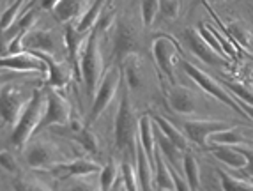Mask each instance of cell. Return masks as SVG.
<instances>
[{"label":"cell","instance_id":"6da1fadb","mask_svg":"<svg viewBox=\"0 0 253 191\" xmlns=\"http://www.w3.org/2000/svg\"><path fill=\"white\" fill-rule=\"evenodd\" d=\"M103 27H105V23H97V25L92 27L80 59V75L85 80V85H87V89L90 92L96 90L97 81H99V76H101L103 57L101 48H99V32H101Z\"/></svg>","mask_w":253,"mask_h":191},{"label":"cell","instance_id":"7a4b0ae2","mask_svg":"<svg viewBox=\"0 0 253 191\" xmlns=\"http://www.w3.org/2000/svg\"><path fill=\"white\" fill-rule=\"evenodd\" d=\"M44 110H46V96L41 90H36V92H32V99L14 126L13 136H11L13 145L21 147V145H25V142H29L32 133L38 131Z\"/></svg>","mask_w":253,"mask_h":191},{"label":"cell","instance_id":"3957f363","mask_svg":"<svg viewBox=\"0 0 253 191\" xmlns=\"http://www.w3.org/2000/svg\"><path fill=\"white\" fill-rule=\"evenodd\" d=\"M30 92L16 83H5L0 89V115L7 124L16 126L18 119L30 103Z\"/></svg>","mask_w":253,"mask_h":191},{"label":"cell","instance_id":"277c9868","mask_svg":"<svg viewBox=\"0 0 253 191\" xmlns=\"http://www.w3.org/2000/svg\"><path fill=\"white\" fill-rule=\"evenodd\" d=\"M127 89L129 87H124L117 117H115V145L119 151H124L131 145H135L136 142V124L138 122H136L133 108H131Z\"/></svg>","mask_w":253,"mask_h":191},{"label":"cell","instance_id":"5b68a950","mask_svg":"<svg viewBox=\"0 0 253 191\" xmlns=\"http://www.w3.org/2000/svg\"><path fill=\"white\" fill-rule=\"evenodd\" d=\"M182 68H184V71L190 75V78L195 81V83L199 85V87H202L204 90H206L207 94H211V96H214L216 99H219V101L223 103V105H227V106H230L232 110H236L237 114H243V115H246L245 112H243V108H241V105L236 101V99H232V96L227 92V90L221 87V85L218 83L216 80H212L209 75H207L206 71H202V69H199V68H195L193 64H190V62H182Z\"/></svg>","mask_w":253,"mask_h":191},{"label":"cell","instance_id":"8992f818","mask_svg":"<svg viewBox=\"0 0 253 191\" xmlns=\"http://www.w3.org/2000/svg\"><path fill=\"white\" fill-rule=\"evenodd\" d=\"M182 38H184V42H186V46H188V50H190L195 57H199L202 62L209 64V66H212V68H225V66H228V59L219 57L218 53L204 41L200 32L195 29V27L186 29Z\"/></svg>","mask_w":253,"mask_h":191},{"label":"cell","instance_id":"52a82bcc","mask_svg":"<svg viewBox=\"0 0 253 191\" xmlns=\"http://www.w3.org/2000/svg\"><path fill=\"white\" fill-rule=\"evenodd\" d=\"M152 55L156 60L158 68L161 69L165 76L169 78L170 83H175V60L179 57V48L170 38H156L152 42Z\"/></svg>","mask_w":253,"mask_h":191},{"label":"cell","instance_id":"ba28073f","mask_svg":"<svg viewBox=\"0 0 253 191\" xmlns=\"http://www.w3.org/2000/svg\"><path fill=\"white\" fill-rule=\"evenodd\" d=\"M119 81H121V71H119V68H112L105 75V78H103V81H101V85H99V89H97L96 96H94L92 110H90V115H89L90 122L96 120L97 117L105 112L106 106L110 105L112 98H114L115 92H117Z\"/></svg>","mask_w":253,"mask_h":191},{"label":"cell","instance_id":"9c48e42d","mask_svg":"<svg viewBox=\"0 0 253 191\" xmlns=\"http://www.w3.org/2000/svg\"><path fill=\"white\" fill-rule=\"evenodd\" d=\"M68 120H69L68 101L62 96H59L55 90L50 89L46 92V110H44V115H42L38 129L51 126V124H66Z\"/></svg>","mask_w":253,"mask_h":191},{"label":"cell","instance_id":"30bf717a","mask_svg":"<svg viewBox=\"0 0 253 191\" xmlns=\"http://www.w3.org/2000/svg\"><path fill=\"white\" fill-rule=\"evenodd\" d=\"M182 126H184V131L188 135V138L193 144L200 145V147H206L207 138L212 133L227 129V127H230V124L223 122V120H188Z\"/></svg>","mask_w":253,"mask_h":191},{"label":"cell","instance_id":"8fae6325","mask_svg":"<svg viewBox=\"0 0 253 191\" xmlns=\"http://www.w3.org/2000/svg\"><path fill=\"white\" fill-rule=\"evenodd\" d=\"M136 50V36L126 21H119L114 38V55L117 62H123L129 53Z\"/></svg>","mask_w":253,"mask_h":191},{"label":"cell","instance_id":"7c38bea8","mask_svg":"<svg viewBox=\"0 0 253 191\" xmlns=\"http://www.w3.org/2000/svg\"><path fill=\"white\" fill-rule=\"evenodd\" d=\"M0 68H9L14 69V71H39L44 73L46 71V64L42 62L39 57H36L32 51L27 53V51H20V53H14V55H7L0 59Z\"/></svg>","mask_w":253,"mask_h":191},{"label":"cell","instance_id":"4fadbf2b","mask_svg":"<svg viewBox=\"0 0 253 191\" xmlns=\"http://www.w3.org/2000/svg\"><path fill=\"white\" fill-rule=\"evenodd\" d=\"M21 48L30 51H42V53H53L57 42L51 32L48 30H27L21 38Z\"/></svg>","mask_w":253,"mask_h":191},{"label":"cell","instance_id":"5bb4252c","mask_svg":"<svg viewBox=\"0 0 253 191\" xmlns=\"http://www.w3.org/2000/svg\"><path fill=\"white\" fill-rule=\"evenodd\" d=\"M169 101L177 114H193L197 112V98L190 89L182 85H173L169 92Z\"/></svg>","mask_w":253,"mask_h":191},{"label":"cell","instance_id":"9a60e30c","mask_svg":"<svg viewBox=\"0 0 253 191\" xmlns=\"http://www.w3.org/2000/svg\"><path fill=\"white\" fill-rule=\"evenodd\" d=\"M32 53L46 64L48 71H50V78L46 81L48 87H62V85L68 83L69 68H66V64H59L50 53H42V51H32Z\"/></svg>","mask_w":253,"mask_h":191},{"label":"cell","instance_id":"2e32d148","mask_svg":"<svg viewBox=\"0 0 253 191\" xmlns=\"http://www.w3.org/2000/svg\"><path fill=\"white\" fill-rule=\"evenodd\" d=\"M136 129H138V142L144 147V153L147 156L149 163H151L152 170H154V147H156V142H154V133H152V119L149 115H144L142 119L136 124Z\"/></svg>","mask_w":253,"mask_h":191},{"label":"cell","instance_id":"e0dca14e","mask_svg":"<svg viewBox=\"0 0 253 191\" xmlns=\"http://www.w3.org/2000/svg\"><path fill=\"white\" fill-rule=\"evenodd\" d=\"M136 175H138L140 191H152V166L144 153V147L136 138Z\"/></svg>","mask_w":253,"mask_h":191},{"label":"cell","instance_id":"ac0fdd59","mask_svg":"<svg viewBox=\"0 0 253 191\" xmlns=\"http://www.w3.org/2000/svg\"><path fill=\"white\" fill-rule=\"evenodd\" d=\"M212 154H214L221 163L230 166V168H245V165H246V157L243 156L237 149L230 147V145L212 144Z\"/></svg>","mask_w":253,"mask_h":191},{"label":"cell","instance_id":"d6986e66","mask_svg":"<svg viewBox=\"0 0 253 191\" xmlns=\"http://www.w3.org/2000/svg\"><path fill=\"white\" fill-rule=\"evenodd\" d=\"M66 42H68L69 53H71L73 66H75L76 73L80 75V59H78V55H80V50L84 51L87 36H85V32H78L73 27H68V30H66Z\"/></svg>","mask_w":253,"mask_h":191},{"label":"cell","instance_id":"ffe728a7","mask_svg":"<svg viewBox=\"0 0 253 191\" xmlns=\"http://www.w3.org/2000/svg\"><path fill=\"white\" fill-rule=\"evenodd\" d=\"M53 147L48 144H42V142H36V144L30 145V149L27 151V163L30 166H44L51 161V157H53Z\"/></svg>","mask_w":253,"mask_h":191},{"label":"cell","instance_id":"44dd1931","mask_svg":"<svg viewBox=\"0 0 253 191\" xmlns=\"http://www.w3.org/2000/svg\"><path fill=\"white\" fill-rule=\"evenodd\" d=\"M154 170H156V186L158 190H172L175 191L173 188V181H172V175H170V170L167 161L163 159L161 156L160 149L154 147Z\"/></svg>","mask_w":253,"mask_h":191},{"label":"cell","instance_id":"7402d4cb","mask_svg":"<svg viewBox=\"0 0 253 191\" xmlns=\"http://www.w3.org/2000/svg\"><path fill=\"white\" fill-rule=\"evenodd\" d=\"M85 2L87 0H59L53 7V13L57 16V20L69 21L71 18L78 16L84 11Z\"/></svg>","mask_w":253,"mask_h":191},{"label":"cell","instance_id":"603a6c76","mask_svg":"<svg viewBox=\"0 0 253 191\" xmlns=\"http://www.w3.org/2000/svg\"><path fill=\"white\" fill-rule=\"evenodd\" d=\"M182 172L186 175V183L190 191H200V177H199V163L190 153L182 156Z\"/></svg>","mask_w":253,"mask_h":191},{"label":"cell","instance_id":"cb8c5ba5","mask_svg":"<svg viewBox=\"0 0 253 191\" xmlns=\"http://www.w3.org/2000/svg\"><path fill=\"white\" fill-rule=\"evenodd\" d=\"M152 122L156 124L158 129H160V131L163 133V135L167 136V138H169V140L172 142V144L175 145L179 151H184V149H186V138H184V135L179 131L177 127H173L169 120L165 119V117H156Z\"/></svg>","mask_w":253,"mask_h":191},{"label":"cell","instance_id":"d4e9b609","mask_svg":"<svg viewBox=\"0 0 253 191\" xmlns=\"http://www.w3.org/2000/svg\"><path fill=\"white\" fill-rule=\"evenodd\" d=\"M106 5V0H94L92 5H90L89 9H87V13L82 16L80 23H78V27H76V30L78 32H87V30H90L94 27V23H96V20L99 18V14H101V9Z\"/></svg>","mask_w":253,"mask_h":191},{"label":"cell","instance_id":"484cf974","mask_svg":"<svg viewBox=\"0 0 253 191\" xmlns=\"http://www.w3.org/2000/svg\"><path fill=\"white\" fill-rule=\"evenodd\" d=\"M209 140L218 145H243L245 136L241 135L237 129H234V127H227V129L212 133V135L209 136Z\"/></svg>","mask_w":253,"mask_h":191},{"label":"cell","instance_id":"4316f807","mask_svg":"<svg viewBox=\"0 0 253 191\" xmlns=\"http://www.w3.org/2000/svg\"><path fill=\"white\" fill-rule=\"evenodd\" d=\"M218 175H219V181H221L223 191H253L252 184L241 183V181H237L236 177H232V175L223 172V170H218Z\"/></svg>","mask_w":253,"mask_h":191},{"label":"cell","instance_id":"83f0119b","mask_svg":"<svg viewBox=\"0 0 253 191\" xmlns=\"http://www.w3.org/2000/svg\"><path fill=\"white\" fill-rule=\"evenodd\" d=\"M62 168L68 170L69 175H87L97 172L99 166L92 161H87V159H76V161L69 163V165H62Z\"/></svg>","mask_w":253,"mask_h":191},{"label":"cell","instance_id":"f1b7e54d","mask_svg":"<svg viewBox=\"0 0 253 191\" xmlns=\"http://www.w3.org/2000/svg\"><path fill=\"white\" fill-rule=\"evenodd\" d=\"M13 186L14 191H51L46 184L39 183L34 177H18Z\"/></svg>","mask_w":253,"mask_h":191},{"label":"cell","instance_id":"f546056e","mask_svg":"<svg viewBox=\"0 0 253 191\" xmlns=\"http://www.w3.org/2000/svg\"><path fill=\"white\" fill-rule=\"evenodd\" d=\"M73 138H75V140L78 142V144H80L87 153L97 154V142L90 131H87V129H80L78 133L73 135Z\"/></svg>","mask_w":253,"mask_h":191},{"label":"cell","instance_id":"4dcf8cb0","mask_svg":"<svg viewBox=\"0 0 253 191\" xmlns=\"http://www.w3.org/2000/svg\"><path fill=\"white\" fill-rule=\"evenodd\" d=\"M227 87L232 90V94L236 96L237 99H239V101H243V103H246V105L253 106V90H250L246 85L228 80L227 81Z\"/></svg>","mask_w":253,"mask_h":191},{"label":"cell","instance_id":"1f68e13d","mask_svg":"<svg viewBox=\"0 0 253 191\" xmlns=\"http://www.w3.org/2000/svg\"><path fill=\"white\" fill-rule=\"evenodd\" d=\"M115 179H117V166H115V163L110 159L108 165L101 170V177H99L101 191H110V188L115 184Z\"/></svg>","mask_w":253,"mask_h":191},{"label":"cell","instance_id":"d6a6232c","mask_svg":"<svg viewBox=\"0 0 253 191\" xmlns=\"http://www.w3.org/2000/svg\"><path fill=\"white\" fill-rule=\"evenodd\" d=\"M23 2H25V0H16V2H13V4H11V7H9L7 11L4 13V16H2V20H0V30H2V32H4V30H7L9 27L16 21V16L20 14Z\"/></svg>","mask_w":253,"mask_h":191},{"label":"cell","instance_id":"836d02e7","mask_svg":"<svg viewBox=\"0 0 253 191\" xmlns=\"http://www.w3.org/2000/svg\"><path fill=\"white\" fill-rule=\"evenodd\" d=\"M158 11H160L158 0H142V20H144L145 27L152 25V21L156 18Z\"/></svg>","mask_w":253,"mask_h":191},{"label":"cell","instance_id":"e575fe53","mask_svg":"<svg viewBox=\"0 0 253 191\" xmlns=\"http://www.w3.org/2000/svg\"><path fill=\"white\" fill-rule=\"evenodd\" d=\"M199 32H200V36H202L204 41H206L207 44H209V46H211L212 50H214L219 57H223V59H227V57H225L223 48H221V44L218 42V39H216L214 36H212V32L209 30V27H207V25H200V30H199Z\"/></svg>","mask_w":253,"mask_h":191},{"label":"cell","instance_id":"d590c367","mask_svg":"<svg viewBox=\"0 0 253 191\" xmlns=\"http://www.w3.org/2000/svg\"><path fill=\"white\" fill-rule=\"evenodd\" d=\"M160 4V13L167 18H177L179 16V0H158Z\"/></svg>","mask_w":253,"mask_h":191},{"label":"cell","instance_id":"8d00e7d4","mask_svg":"<svg viewBox=\"0 0 253 191\" xmlns=\"http://www.w3.org/2000/svg\"><path fill=\"white\" fill-rule=\"evenodd\" d=\"M123 181L126 191H138L136 190V179H135V172L131 168V165L127 161L123 163Z\"/></svg>","mask_w":253,"mask_h":191},{"label":"cell","instance_id":"74e56055","mask_svg":"<svg viewBox=\"0 0 253 191\" xmlns=\"http://www.w3.org/2000/svg\"><path fill=\"white\" fill-rule=\"evenodd\" d=\"M126 76H127V87H129V89H138L142 80H140L138 68H136L131 60L126 64Z\"/></svg>","mask_w":253,"mask_h":191},{"label":"cell","instance_id":"f35d334b","mask_svg":"<svg viewBox=\"0 0 253 191\" xmlns=\"http://www.w3.org/2000/svg\"><path fill=\"white\" fill-rule=\"evenodd\" d=\"M0 166L5 168L7 172H11V174H16L18 172V165H16L14 156L11 153H5V151L0 153Z\"/></svg>","mask_w":253,"mask_h":191},{"label":"cell","instance_id":"ab89813d","mask_svg":"<svg viewBox=\"0 0 253 191\" xmlns=\"http://www.w3.org/2000/svg\"><path fill=\"white\" fill-rule=\"evenodd\" d=\"M237 151H239V153L246 157V165H245V168H243V170H245V174H248V175H252V177H253V149L243 147V145H241Z\"/></svg>","mask_w":253,"mask_h":191},{"label":"cell","instance_id":"60d3db41","mask_svg":"<svg viewBox=\"0 0 253 191\" xmlns=\"http://www.w3.org/2000/svg\"><path fill=\"white\" fill-rule=\"evenodd\" d=\"M169 170H170V175H172L173 188H175V191H190V188H188V183H186V179L182 177L181 174H177V172H175L172 166H169Z\"/></svg>","mask_w":253,"mask_h":191},{"label":"cell","instance_id":"b9f144b4","mask_svg":"<svg viewBox=\"0 0 253 191\" xmlns=\"http://www.w3.org/2000/svg\"><path fill=\"white\" fill-rule=\"evenodd\" d=\"M16 80V75H11V73H0V89H2V85L9 83V81H14Z\"/></svg>","mask_w":253,"mask_h":191},{"label":"cell","instance_id":"7bdbcfd3","mask_svg":"<svg viewBox=\"0 0 253 191\" xmlns=\"http://www.w3.org/2000/svg\"><path fill=\"white\" fill-rule=\"evenodd\" d=\"M71 191H92V188L87 186V184H84V183H76L75 186L71 188Z\"/></svg>","mask_w":253,"mask_h":191},{"label":"cell","instance_id":"ee69618b","mask_svg":"<svg viewBox=\"0 0 253 191\" xmlns=\"http://www.w3.org/2000/svg\"><path fill=\"white\" fill-rule=\"evenodd\" d=\"M57 2H59V0H41V5H42V9H53Z\"/></svg>","mask_w":253,"mask_h":191},{"label":"cell","instance_id":"f6af8a7d","mask_svg":"<svg viewBox=\"0 0 253 191\" xmlns=\"http://www.w3.org/2000/svg\"><path fill=\"white\" fill-rule=\"evenodd\" d=\"M112 2H114V0H106V4H112Z\"/></svg>","mask_w":253,"mask_h":191},{"label":"cell","instance_id":"bcb514c9","mask_svg":"<svg viewBox=\"0 0 253 191\" xmlns=\"http://www.w3.org/2000/svg\"><path fill=\"white\" fill-rule=\"evenodd\" d=\"M207 2H219V0H207Z\"/></svg>","mask_w":253,"mask_h":191},{"label":"cell","instance_id":"7dc6e473","mask_svg":"<svg viewBox=\"0 0 253 191\" xmlns=\"http://www.w3.org/2000/svg\"><path fill=\"white\" fill-rule=\"evenodd\" d=\"M9 2H11V4H13V2H16V0H9Z\"/></svg>","mask_w":253,"mask_h":191},{"label":"cell","instance_id":"c3c4849f","mask_svg":"<svg viewBox=\"0 0 253 191\" xmlns=\"http://www.w3.org/2000/svg\"><path fill=\"white\" fill-rule=\"evenodd\" d=\"M161 191H172V190H161Z\"/></svg>","mask_w":253,"mask_h":191}]
</instances>
